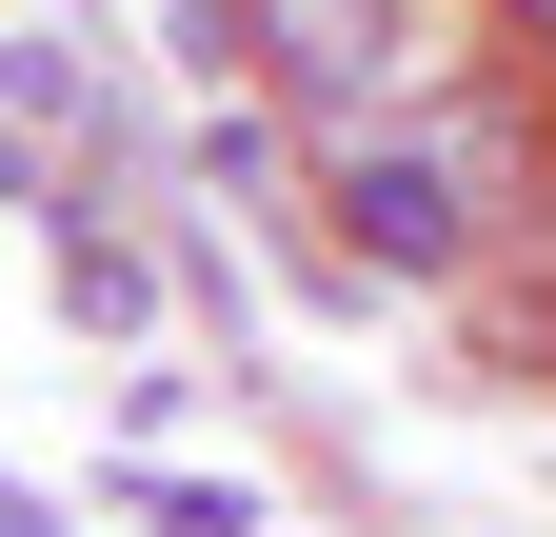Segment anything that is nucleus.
<instances>
[{"instance_id":"nucleus-2","label":"nucleus","mask_w":556,"mask_h":537,"mask_svg":"<svg viewBox=\"0 0 556 537\" xmlns=\"http://www.w3.org/2000/svg\"><path fill=\"white\" fill-rule=\"evenodd\" d=\"M239 80L338 160L378 120H417L438 80H477V40H457V0H239Z\"/></svg>"},{"instance_id":"nucleus-1","label":"nucleus","mask_w":556,"mask_h":537,"mask_svg":"<svg viewBox=\"0 0 556 537\" xmlns=\"http://www.w3.org/2000/svg\"><path fill=\"white\" fill-rule=\"evenodd\" d=\"M536 199H556V100L517 60H477V80H438L417 120H378V140L318 160V239H338L358 299H417V279H477Z\"/></svg>"},{"instance_id":"nucleus-3","label":"nucleus","mask_w":556,"mask_h":537,"mask_svg":"<svg viewBox=\"0 0 556 537\" xmlns=\"http://www.w3.org/2000/svg\"><path fill=\"white\" fill-rule=\"evenodd\" d=\"M40 259H60V319H100V339H160V259H139L119 220H60Z\"/></svg>"},{"instance_id":"nucleus-5","label":"nucleus","mask_w":556,"mask_h":537,"mask_svg":"<svg viewBox=\"0 0 556 537\" xmlns=\"http://www.w3.org/2000/svg\"><path fill=\"white\" fill-rule=\"evenodd\" d=\"M477 40H497V60H517V80L556 100V0H477Z\"/></svg>"},{"instance_id":"nucleus-6","label":"nucleus","mask_w":556,"mask_h":537,"mask_svg":"<svg viewBox=\"0 0 556 537\" xmlns=\"http://www.w3.org/2000/svg\"><path fill=\"white\" fill-rule=\"evenodd\" d=\"M0 537H40V517H21V498H0Z\"/></svg>"},{"instance_id":"nucleus-4","label":"nucleus","mask_w":556,"mask_h":537,"mask_svg":"<svg viewBox=\"0 0 556 537\" xmlns=\"http://www.w3.org/2000/svg\"><path fill=\"white\" fill-rule=\"evenodd\" d=\"M0 120H100V21H21L0 40Z\"/></svg>"}]
</instances>
